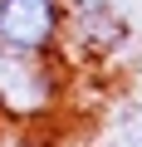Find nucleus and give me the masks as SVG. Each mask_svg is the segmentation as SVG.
Wrapping results in <instances>:
<instances>
[{"mask_svg": "<svg viewBox=\"0 0 142 147\" xmlns=\"http://www.w3.org/2000/svg\"><path fill=\"white\" fill-rule=\"evenodd\" d=\"M69 98V64L0 44V127H39Z\"/></svg>", "mask_w": 142, "mask_h": 147, "instance_id": "1", "label": "nucleus"}, {"mask_svg": "<svg viewBox=\"0 0 142 147\" xmlns=\"http://www.w3.org/2000/svg\"><path fill=\"white\" fill-rule=\"evenodd\" d=\"M132 20L118 0H64V64L108 69L132 49Z\"/></svg>", "mask_w": 142, "mask_h": 147, "instance_id": "2", "label": "nucleus"}, {"mask_svg": "<svg viewBox=\"0 0 142 147\" xmlns=\"http://www.w3.org/2000/svg\"><path fill=\"white\" fill-rule=\"evenodd\" d=\"M0 44L20 54H64V0H0Z\"/></svg>", "mask_w": 142, "mask_h": 147, "instance_id": "3", "label": "nucleus"}]
</instances>
